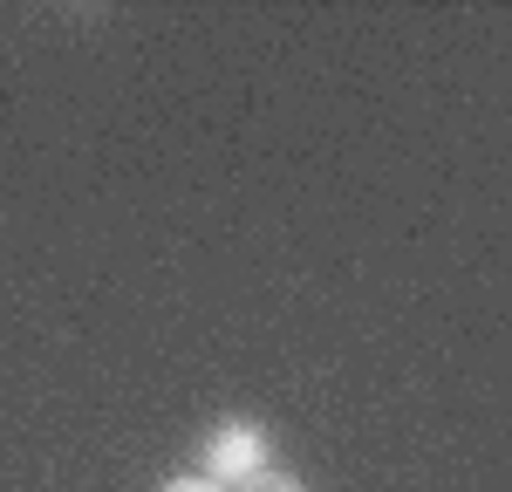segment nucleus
Wrapping results in <instances>:
<instances>
[{"label":"nucleus","instance_id":"2","mask_svg":"<svg viewBox=\"0 0 512 492\" xmlns=\"http://www.w3.org/2000/svg\"><path fill=\"white\" fill-rule=\"evenodd\" d=\"M239 492H301L287 472H253V479H239Z\"/></svg>","mask_w":512,"mask_h":492},{"label":"nucleus","instance_id":"1","mask_svg":"<svg viewBox=\"0 0 512 492\" xmlns=\"http://www.w3.org/2000/svg\"><path fill=\"white\" fill-rule=\"evenodd\" d=\"M205 465H212V479H253V472H267V438L253 431V424H226L212 445H205Z\"/></svg>","mask_w":512,"mask_h":492},{"label":"nucleus","instance_id":"3","mask_svg":"<svg viewBox=\"0 0 512 492\" xmlns=\"http://www.w3.org/2000/svg\"><path fill=\"white\" fill-rule=\"evenodd\" d=\"M164 492H219V486H212V479H171Z\"/></svg>","mask_w":512,"mask_h":492}]
</instances>
